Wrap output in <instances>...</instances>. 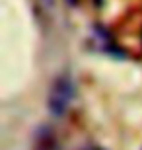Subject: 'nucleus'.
<instances>
[{"label": "nucleus", "instance_id": "f257e3e1", "mask_svg": "<svg viewBox=\"0 0 142 150\" xmlns=\"http://www.w3.org/2000/svg\"><path fill=\"white\" fill-rule=\"evenodd\" d=\"M76 98V82L70 74H59L47 94V109L53 117H64Z\"/></svg>", "mask_w": 142, "mask_h": 150}, {"label": "nucleus", "instance_id": "f03ea898", "mask_svg": "<svg viewBox=\"0 0 142 150\" xmlns=\"http://www.w3.org/2000/svg\"><path fill=\"white\" fill-rule=\"evenodd\" d=\"M90 35H92V43L93 49L99 51V53H105V55L113 57V59H126V51H123L119 45L113 41L111 33L101 25V23H92V29H90Z\"/></svg>", "mask_w": 142, "mask_h": 150}, {"label": "nucleus", "instance_id": "7ed1b4c3", "mask_svg": "<svg viewBox=\"0 0 142 150\" xmlns=\"http://www.w3.org/2000/svg\"><path fill=\"white\" fill-rule=\"evenodd\" d=\"M84 150H105V148H101V146H95V144H92V146H88V148H84Z\"/></svg>", "mask_w": 142, "mask_h": 150}, {"label": "nucleus", "instance_id": "20e7f679", "mask_svg": "<svg viewBox=\"0 0 142 150\" xmlns=\"http://www.w3.org/2000/svg\"><path fill=\"white\" fill-rule=\"evenodd\" d=\"M80 0H66V4H70V6H76Z\"/></svg>", "mask_w": 142, "mask_h": 150}, {"label": "nucleus", "instance_id": "39448f33", "mask_svg": "<svg viewBox=\"0 0 142 150\" xmlns=\"http://www.w3.org/2000/svg\"><path fill=\"white\" fill-rule=\"evenodd\" d=\"M140 39H142V29H140Z\"/></svg>", "mask_w": 142, "mask_h": 150}]
</instances>
